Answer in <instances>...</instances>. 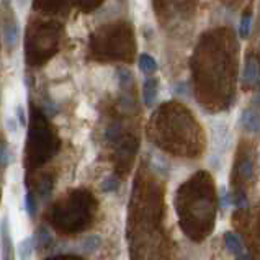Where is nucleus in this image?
Returning <instances> with one entry per match:
<instances>
[{
    "label": "nucleus",
    "mask_w": 260,
    "mask_h": 260,
    "mask_svg": "<svg viewBox=\"0 0 260 260\" xmlns=\"http://www.w3.org/2000/svg\"><path fill=\"white\" fill-rule=\"evenodd\" d=\"M118 187H120V180H118L116 177H108L107 180L102 183V191L111 193V191H116Z\"/></svg>",
    "instance_id": "nucleus-16"
},
{
    "label": "nucleus",
    "mask_w": 260,
    "mask_h": 260,
    "mask_svg": "<svg viewBox=\"0 0 260 260\" xmlns=\"http://www.w3.org/2000/svg\"><path fill=\"white\" fill-rule=\"evenodd\" d=\"M35 249L36 247H35L33 237H26V239H23L18 244V257L20 258H29Z\"/></svg>",
    "instance_id": "nucleus-10"
},
{
    "label": "nucleus",
    "mask_w": 260,
    "mask_h": 260,
    "mask_svg": "<svg viewBox=\"0 0 260 260\" xmlns=\"http://www.w3.org/2000/svg\"><path fill=\"white\" fill-rule=\"evenodd\" d=\"M25 210L29 216H35L36 214V200H35L33 191H28L25 195Z\"/></svg>",
    "instance_id": "nucleus-15"
},
{
    "label": "nucleus",
    "mask_w": 260,
    "mask_h": 260,
    "mask_svg": "<svg viewBox=\"0 0 260 260\" xmlns=\"http://www.w3.org/2000/svg\"><path fill=\"white\" fill-rule=\"evenodd\" d=\"M258 62L255 61L254 57H250L247 59V62H246V68H244V74H242V79H244V82L246 84H254L258 80Z\"/></svg>",
    "instance_id": "nucleus-7"
},
{
    "label": "nucleus",
    "mask_w": 260,
    "mask_h": 260,
    "mask_svg": "<svg viewBox=\"0 0 260 260\" xmlns=\"http://www.w3.org/2000/svg\"><path fill=\"white\" fill-rule=\"evenodd\" d=\"M5 126H7V131H9V133H13V135H17L18 128H20L21 124L18 123L17 118L10 116V118H7V120H5Z\"/></svg>",
    "instance_id": "nucleus-18"
},
{
    "label": "nucleus",
    "mask_w": 260,
    "mask_h": 260,
    "mask_svg": "<svg viewBox=\"0 0 260 260\" xmlns=\"http://www.w3.org/2000/svg\"><path fill=\"white\" fill-rule=\"evenodd\" d=\"M100 246H102L100 236H90V237H87V239L82 242V247H84L85 252H95Z\"/></svg>",
    "instance_id": "nucleus-13"
},
{
    "label": "nucleus",
    "mask_w": 260,
    "mask_h": 260,
    "mask_svg": "<svg viewBox=\"0 0 260 260\" xmlns=\"http://www.w3.org/2000/svg\"><path fill=\"white\" fill-rule=\"evenodd\" d=\"M221 205L224 206V208H229L233 205V195L229 191H224L222 193V197H221Z\"/></svg>",
    "instance_id": "nucleus-21"
},
{
    "label": "nucleus",
    "mask_w": 260,
    "mask_h": 260,
    "mask_svg": "<svg viewBox=\"0 0 260 260\" xmlns=\"http://www.w3.org/2000/svg\"><path fill=\"white\" fill-rule=\"evenodd\" d=\"M17 120H18V123L21 124V128H25V126L28 124L26 115H25V108L21 107V105L17 107Z\"/></svg>",
    "instance_id": "nucleus-20"
},
{
    "label": "nucleus",
    "mask_w": 260,
    "mask_h": 260,
    "mask_svg": "<svg viewBox=\"0 0 260 260\" xmlns=\"http://www.w3.org/2000/svg\"><path fill=\"white\" fill-rule=\"evenodd\" d=\"M20 40V25L18 20L15 17L13 10H7V17L4 21V41L5 46L9 49H15Z\"/></svg>",
    "instance_id": "nucleus-2"
},
{
    "label": "nucleus",
    "mask_w": 260,
    "mask_h": 260,
    "mask_svg": "<svg viewBox=\"0 0 260 260\" xmlns=\"http://www.w3.org/2000/svg\"><path fill=\"white\" fill-rule=\"evenodd\" d=\"M138 66H139V71L144 72L146 76H151V74L157 71V62H155V59L149 54H141Z\"/></svg>",
    "instance_id": "nucleus-9"
},
{
    "label": "nucleus",
    "mask_w": 260,
    "mask_h": 260,
    "mask_svg": "<svg viewBox=\"0 0 260 260\" xmlns=\"http://www.w3.org/2000/svg\"><path fill=\"white\" fill-rule=\"evenodd\" d=\"M224 242H226V247L229 252H233V254L237 257V258H250L252 255L247 254L246 252V247H244V242L241 241V237L231 233V231H228L224 233Z\"/></svg>",
    "instance_id": "nucleus-4"
},
{
    "label": "nucleus",
    "mask_w": 260,
    "mask_h": 260,
    "mask_svg": "<svg viewBox=\"0 0 260 260\" xmlns=\"http://www.w3.org/2000/svg\"><path fill=\"white\" fill-rule=\"evenodd\" d=\"M2 247H4V257L10 258L13 246H12V237L9 231V218H4V222H2Z\"/></svg>",
    "instance_id": "nucleus-8"
},
{
    "label": "nucleus",
    "mask_w": 260,
    "mask_h": 260,
    "mask_svg": "<svg viewBox=\"0 0 260 260\" xmlns=\"http://www.w3.org/2000/svg\"><path fill=\"white\" fill-rule=\"evenodd\" d=\"M13 160V155L9 149V146L5 143H0V167L10 166V162Z\"/></svg>",
    "instance_id": "nucleus-12"
},
{
    "label": "nucleus",
    "mask_w": 260,
    "mask_h": 260,
    "mask_svg": "<svg viewBox=\"0 0 260 260\" xmlns=\"http://www.w3.org/2000/svg\"><path fill=\"white\" fill-rule=\"evenodd\" d=\"M157 88H159V79L149 77L144 80L143 85V99L146 107H152L155 102V96H157Z\"/></svg>",
    "instance_id": "nucleus-5"
},
{
    "label": "nucleus",
    "mask_w": 260,
    "mask_h": 260,
    "mask_svg": "<svg viewBox=\"0 0 260 260\" xmlns=\"http://www.w3.org/2000/svg\"><path fill=\"white\" fill-rule=\"evenodd\" d=\"M25 2V0H20V4H23Z\"/></svg>",
    "instance_id": "nucleus-25"
},
{
    "label": "nucleus",
    "mask_w": 260,
    "mask_h": 260,
    "mask_svg": "<svg viewBox=\"0 0 260 260\" xmlns=\"http://www.w3.org/2000/svg\"><path fill=\"white\" fill-rule=\"evenodd\" d=\"M255 102L260 103V82H258V88H257V96H255Z\"/></svg>",
    "instance_id": "nucleus-23"
},
{
    "label": "nucleus",
    "mask_w": 260,
    "mask_h": 260,
    "mask_svg": "<svg viewBox=\"0 0 260 260\" xmlns=\"http://www.w3.org/2000/svg\"><path fill=\"white\" fill-rule=\"evenodd\" d=\"M2 2H4V5H7V4H9V0H2Z\"/></svg>",
    "instance_id": "nucleus-24"
},
{
    "label": "nucleus",
    "mask_w": 260,
    "mask_h": 260,
    "mask_svg": "<svg viewBox=\"0 0 260 260\" xmlns=\"http://www.w3.org/2000/svg\"><path fill=\"white\" fill-rule=\"evenodd\" d=\"M247 205V198H246V193L244 191H239L233 195V206H237V208H244Z\"/></svg>",
    "instance_id": "nucleus-19"
},
{
    "label": "nucleus",
    "mask_w": 260,
    "mask_h": 260,
    "mask_svg": "<svg viewBox=\"0 0 260 260\" xmlns=\"http://www.w3.org/2000/svg\"><path fill=\"white\" fill-rule=\"evenodd\" d=\"M239 123L244 131L247 133H260V111L254 108H247L241 113Z\"/></svg>",
    "instance_id": "nucleus-3"
},
{
    "label": "nucleus",
    "mask_w": 260,
    "mask_h": 260,
    "mask_svg": "<svg viewBox=\"0 0 260 260\" xmlns=\"http://www.w3.org/2000/svg\"><path fill=\"white\" fill-rule=\"evenodd\" d=\"M250 31H252V15L250 13H246L241 20V25H239V35L241 38H249L250 36Z\"/></svg>",
    "instance_id": "nucleus-11"
},
{
    "label": "nucleus",
    "mask_w": 260,
    "mask_h": 260,
    "mask_svg": "<svg viewBox=\"0 0 260 260\" xmlns=\"http://www.w3.org/2000/svg\"><path fill=\"white\" fill-rule=\"evenodd\" d=\"M0 195H2V191H0Z\"/></svg>",
    "instance_id": "nucleus-26"
},
{
    "label": "nucleus",
    "mask_w": 260,
    "mask_h": 260,
    "mask_svg": "<svg viewBox=\"0 0 260 260\" xmlns=\"http://www.w3.org/2000/svg\"><path fill=\"white\" fill-rule=\"evenodd\" d=\"M35 247L38 250H44V249H49L51 246H53V236H51V233L48 231V228H38V231H36L35 237Z\"/></svg>",
    "instance_id": "nucleus-6"
},
{
    "label": "nucleus",
    "mask_w": 260,
    "mask_h": 260,
    "mask_svg": "<svg viewBox=\"0 0 260 260\" xmlns=\"http://www.w3.org/2000/svg\"><path fill=\"white\" fill-rule=\"evenodd\" d=\"M252 172H254V166H252V160L250 159L244 160L242 164H241V175L244 178H250L252 177Z\"/></svg>",
    "instance_id": "nucleus-17"
},
{
    "label": "nucleus",
    "mask_w": 260,
    "mask_h": 260,
    "mask_svg": "<svg viewBox=\"0 0 260 260\" xmlns=\"http://www.w3.org/2000/svg\"><path fill=\"white\" fill-rule=\"evenodd\" d=\"M48 258H82V257L76 255V254H53V255H49Z\"/></svg>",
    "instance_id": "nucleus-22"
},
{
    "label": "nucleus",
    "mask_w": 260,
    "mask_h": 260,
    "mask_svg": "<svg viewBox=\"0 0 260 260\" xmlns=\"http://www.w3.org/2000/svg\"><path fill=\"white\" fill-rule=\"evenodd\" d=\"M56 146L53 144V135L49 131V126L40 110H31V124L28 133V147H26V160L31 164L41 166L43 162L53 155Z\"/></svg>",
    "instance_id": "nucleus-1"
},
{
    "label": "nucleus",
    "mask_w": 260,
    "mask_h": 260,
    "mask_svg": "<svg viewBox=\"0 0 260 260\" xmlns=\"http://www.w3.org/2000/svg\"><path fill=\"white\" fill-rule=\"evenodd\" d=\"M116 74H118V79H120V87L121 88H128L133 84V74L128 69L120 68L116 71Z\"/></svg>",
    "instance_id": "nucleus-14"
}]
</instances>
